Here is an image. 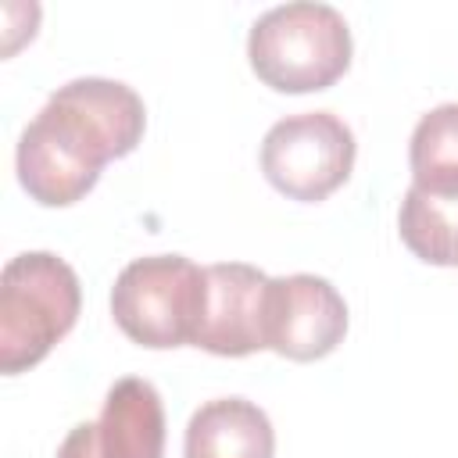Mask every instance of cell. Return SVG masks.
I'll return each mask as SVG.
<instances>
[{"mask_svg": "<svg viewBox=\"0 0 458 458\" xmlns=\"http://www.w3.org/2000/svg\"><path fill=\"white\" fill-rule=\"evenodd\" d=\"M147 111L132 86L114 79H72L50 93L18 140V182L47 208L82 200L100 168L143 140Z\"/></svg>", "mask_w": 458, "mask_h": 458, "instance_id": "obj_1", "label": "cell"}, {"mask_svg": "<svg viewBox=\"0 0 458 458\" xmlns=\"http://www.w3.org/2000/svg\"><path fill=\"white\" fill-rule=\"evenodd\" d=\"M247 57L254 75L279 93L326 89L351 64V29L333 4H279L250 25Z\"/></svg>", "mask_w": 458, "mask_h": 458, "instance_id": "obj_2", "label": "cell"}, {"mask_svg": "<svg viewBox=\"0 0 458 458\" xmlns=\"http://www.w3.org/2000/svg\"><path fill=\"white\" fill-rule=\"evenodd\" d=\"M79 276L50 250H25L0 272V369H32L75 326Z\"/></svg>", "mask_w": 458, "mask_h": 458, "instance_id": "obj_3", "label": "cell"}, {"mask_svg": "<svg viewBox=\"0 0 458 458\" xmlns=\"http://www.w3.org/2000/svg\"><path fill=\"white\" fill-rule=\"evenodd\" d=\"M208 297V272L182 254L129 261L111 286V315L140 347L193 344Z\"/></svg>", "mask_w": 458, "mask_h": 458, "instance_id": "obj_4", "label": "cell"}, {"mask_svg": "<svg viewBox=\"0 0 458 458\" xmlns=\"http://www.w3.org/2000/svg\"><path fill=\"white\" fill-rule=\"evenodd\" d=\"M354 168V132L333 111L279 118L261 140L265 179L293 200H322Z\"/></svg>", "mask_w": 458, "mask_h": 458, "instance_id": "obj_5", "label": "cell"}, {"mask_svg": "<svg viewBox=\"0 0 458 458\" xmlns=\"http://www.w3.org/2000/svg\"><path fill=\"white\" fill-rule=\"evenodd\" d=\"M265 347L290 361H315L336 351L347 333V304L322 276H276L265 286Z\"/></svg>", "mask_w": 458, "mask_h": 458, "instance_id": "obj_6", "label": "cell"}, {"mask_svg": "<svg viewBox=\"0 0 458 458\" xmlns=\"http://www.w3.org/2000/svg\"><path fill=\"white\" fill-rule=\"evenodd\" d=\"M208 297L204 315L193 336V347H204L222 358H243L265 347V286L268 276L243 261L208 265Z\"/></svg>", "mask_w": 458, "mask_h": 458, "instance_id": "obj_7", "label": "cell"}, {"mask_svg": "<svg viewBox=\"0 0 458 458\" xmlns=\"http://www.w3.org/2000/svg\"><path fill=\"white\" fill-rule=\"evenodd\" d=\"M276 433L268 415L247 397H215L204 401L182 440V458H272Z\"/></svg>", "mask_w": 458, "mask_h": 458, "instance_id": "obj_8", "label": "cell"}, {"mask_svg": "<svg viewBox=\"0 0 458 458\" xmlns=\"http://www.w3.org/2000/svg\"><path fill=\"white\" fill-rule=\"evenodd\" d=\"M104 458H165V404L150 379H118L97 419Z\"/></svg>", "mask_w": 458, "mask_h": 458, "instance_id": "obj_9", "label": "cell"}, {"mask_svg": "<svg viewBox=\"0 0 458 458\" xmlns=\"http://www.w3.org/2000/svg\"><path fill=\"white\" fill-rule=\"evenodd\" d=\"M411 186L458 200V104L426 111L408 143Z\"/></svg>", "mask_w": 458, "mask_h": 458, "instance_id": "obj_10", "label": "cell"}, {"mask_svg": "<svg viewBox=\"0 0 458 458\" xmlns=\"http://www.w3.org/2000/svg\"><path fill=\"white\" fill-rule=\"evenodd\" d=\"M397 229L408 250L429 265H454V243H458V200L433 197L419 186H408Z\"/></svg>", "mask_w": 458, "mask_h": 458, "instance_id": "obj_11", "label": "cell"}, {"mask_svg": "<svg viewBox=\"0 0 458 458\" xmlns=\"http://www.w3.org/2000/svg\"><path fill=\"white\" fill-rule=\"evenodd\" d=\"M57 458H104L100 451V437H97V422H79L68 429V437L57 447Z\"/></svg>", "mask_w": 458, "mask_h": 458, "instance_id": "obj_12", "label": "cell"}, {"mask_svg": "<svg viewBox=\"0 0 458 458\" xmlns=\"http://www.w3.org/2000/svg\"><path fill=\"white\" fill-rule=\"evenodd\" d=\"M454 265H458V243H454Z\"/></svg>", "mask_w": 458, "mask_h": 458, "instance_id": "obj_13", "label": "cell"}]
</instances>
